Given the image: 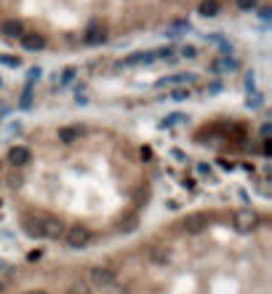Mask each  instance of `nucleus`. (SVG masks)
Segmentation results:
<instances>
[{"instance_id":"nucleus-1","label":"nucleus","mask_w":272,"mask_h":294,"mask_svg":"<svg viewBox=\"0 0 272 294\" xmlns=\"http://www.w3.org/2000/svg\"><path fill=\"white\" fill-rule=\"evenodd\" d=\"M88 286L91 289H112L117 281L115 270L107 268V265H94V268H88Z\"/></svg>"},{"instance_id":"nucleus-2","label":"nucleus","mask_w":272,"mask_h":294,"mask_svg":"<svg viewBox=\"0 0 272 294\" xmlns=\"http://www.w3.org/2000/svg\"><path fill=\"white\" fill-rule=\"evenodd\" d=\"M64 241H67V246L72 249V252H80V249H86L91 241H94V230L88 228V225H72V228H67V233H64Z\"/></svg>"},{"instance_id":"nucleus-3","label":"nucleus","mask_w":272,"mask_h":294,"mask_svg":"<svg viewBox=\"0 0 272 294\" xmlns=\"http://www.w3.org/2000/svg\"><path fill=\"white\" fill-rule=\"evenodd\" d=\"M206 228H208V214L206 211H190L181 219V230L190 233V235H200Z\"/></svg>"},{"instance_id":"nucleus-4","label":"nucleus","mask_w":272,"mask_h":294,"mask_svg":"<svg viewBox=\"0 0 272 294\" xmlns=\"http://www.w3.org/2000/svg\"><path fill=\"white\" fill-rule=\"evenodd\" d=\"M232 222H235V228L240 230V233H251V230L259 228V214L253 211V209H237Z\"/></svg>"},{"instance_id":"nucleus-5","label":"nucleus","mask_w":272,"mask_h":294,"mask_svg":"<svg viewBox=\"0 0 272 294\" xmlns=\"http://www.w3.org/2000/svg\"><path fill=\"white\" fill-rule=\"evenodd\" d=\"M40 217H43V238H48V241L64 238L67 228H64V222H61L59 217H51V214H40Z\"/></svg>"},{"instance_id":"nucleus-6","label":"nucleus","mask_w":272,"mask_h":294,"mask_svg":"<svg viewBox=\"0 0 272 294\" xmlns=\"http://www.w3.org/2000/svg\"><path fill=\"white\" fill-rule=\"evenodd\" d=\"M8 163L11 166H30L32 163V152H30V147H24V145H16V147H11L8 150Z\"/></svg>"},{"instance_id":"nucleus-7","label":"nucleus","mask_w":272,"mask_h":294,"mask_svg":"<svg viewBox=\"0 0 272 294\" xmlns=\"http://www.w3.org/2000/svg\"><path fill=\"white\" fill-rule=\"evenodd\" d=\"M21 228H24V233L30 238H43V217L40 214H27L21 219Z\"/></svg>"},{"instance_id":"nucleus-8","label":"nucleus","mask_w":272,"mask_h":294,"mask_svg":"<svg viewBox=\"0 0 272 294\" xmlns=\"http://www.w3.org/2000/svg\"><path fill=\"white\" fill-rule=\"evenodd\" d=\"M24 24H21L19 19H5L3 24H0V35L8 38V41H19L21 35H24Z\"/></svg>"},{"instance_id":"nucleus-9","label":"nucleus","mask_w":272,"mask_h":294,"mask_svg":"<svg viewBox=\"0 0 272 294\" xmlns=\"http://www.w3.org/2000/svg\"><path fill=\"white\" fill-rule=\"evenodd\" d=\"M86 46H99V43H104L107 41V30H104V24H88V30H86Z\"/></svg>"},{"instance_id":"nucleus-10","label":"nucleus","mask_w":272,"mask_h":294,"mask_svg":"<svg viewBox=\"0 0 272 294\" xmlns=\"http://www.w3.org/2000/svg\"><path fill=\"white\" fill-rule=\"evenodd\" d=\"M21 41V46H24L27 51H40V48H45V35L43 32H24V35L19 38Z\"/></svg>"},{"instance_id":"nucleus-11","label":"nucleus","mask_w":272,"mask_h":294,"mask_svg":"<svg viewBox=\"0 0 272 294\" xmlns=\"http://www.w3.org/2000/svg\"><path fill=\"white\" fill-rule=\"evenodd\" d=\"M152 62H157L155 51H136V54H131L126 59V67H147Z\"/></svg>"},{"instance_id":"nucleus-12","label":"nucleus","mask_w":272,"mask_h":294,"mask_svg":"<svg viewBox=\"0 0 272 294\" xmlns=\"http://www.w3.org/2000/svg\"><path fill=\"white\" fill-rule=\"evenodd\" d=\"M80 134H83V131H80L78 126H61L59 131H56V139H59L61 145H67V147H70V145L80 142Z\"/></svg>"},{"instance_id":"nucleus-13","label":"nucleus","mask_w":272,"mask_h":294,"mask_svg":"<svg viewBox=\"0 0 272 294\" xmlns=\"http://www.w3.org/2000/svg\"><path fill=\"white\" fill-rule=\"evenodd\" d=\"M150 259H152V265H171L174 254H171L168 246H152L150 249Z\"/></svg>"},{"instance_id":"nucleus-14","label":"nucleus","mask_w":272,"mask_h":294,"mask_svg":"<svg viewBox=\"0 0 272 294\" xmlns=\"http://www.w3.org/2000/svg\"><path fill=\"white\" fill-rule=\"evenodd\" d=\"M219 11H222V3H219V0H203V3L197 5V14L206 16V19H214V16H219Z\"/></svg>"},{"instance_id":"nucleus-15","label":"nucleus","mask_w":272,"mask_h":294,"mask_svg":"<svg viewBox=\"0 0 272 294\" xmlns=\"http://www.w3.org/2000/svg\"><path fill=\"white\" fill-rule=\"evenodd\" d=\"M211 70L214 72H232V70H237V59H232V56H219V59L211 62Z\"/></svg>"},{"instance_id":"nucleus-16","label":"nucleus","mask_w":272,"mask_h":294,"mask_svg":"<svg viewBox=\"0 0 272 294\" xmlns=\"http://www.w3.org/2000/svg\"><path fill=\"white\" fill-rule=\"evenodd\" d=\"M192 78H195L192 72H179V75H171V78H166V81H157V86H160V88H163V86H174V88H176V86L190 83Z\"/></svg>"},{"instance_id":"nucleus-17","label":"nucleus","mask_w":272,"mask_h":294,"mask_svg":"<svg viewBox=\"0 0 272 294\" xmlns=\"http://www.w3.org/2000/svg\"><path fill=\"white\" fill-rule=\"evenodd\" d=\"M67 294H94V289L88 286V281H72L67 286Z\"/></svg>"},{"instance_id":"nucleus-18","label":"nucleus","mask_w":272,"mask_h":294,"mask_svg":"<svg viewBox=\"0 0 272 294\" xmlns=\"http://www.w3.org/2000/svg\"><path fill=\"white\" fill-rule=\"evenodd\" d=\"M181 121H187V115H184V112H171V115H166V118H163V123H160V126H163V128H171V126H179Z\"/></svg>"},{"instance_id":"nucleus-19","label":"nucleus","mask_w":272,"mask_h":294,"mask_svg":"<svg viewBox=\"0 0 272 294\" xmlns=\"http://www.w3.org/2000/svg\"><path fill=\"white\" fill-rule=\"evenodd\" d=\"M187 99H190V88H187V86L171 88V102H187Z\"/></svg>"},{"instance_id":"nucleus-20","label":"nucleus","mask_w":272,"mask_h":294,"mask_svg":"<svg viewBox=\"0 0 272 294\" xmlns=\"http://www.w3.org/2000/svg\"><path fill=\"white\" fill-rule=\"evenodd\" d=\"M40 78H43V70H40V67H30V72H27V86H35Z\"/></svg>"},{"instance_id":"nucleus-21","label":"nucleus","mask_w":272,"mask_h":294,"mask_svg":"<svg viewBox=\"0 0 272 294\" xmlns=\"http://www.w3.org/2000/svg\"><path fill=\"white\" fill-rule=\"evenodd\" d=\"M0 64H5V67H19L21 59H19V56H14V54H0Z\"/></svg>"},{"instance_id":"nucleus-22","label":"nucleus","mask_w":272,"mask_h":294,"mask_svg":"<svg viewBox=\"0 0 272 294\" xmlns=\"http://www.w3.org/2000/svg\"><path fill=\"white\" fill-rule=\"evenodd\" d=\"M75 75H78V67H67V70L61 72V86H70V83L75 81Z\"/></svg>"},{"instance_id":"nucleus-23","label":"nucleus","mask_w":272,"mask_h":294,"mask_svg":"<svg viewBox=\"0 0 272 294\" xmlns=\"http://www.w3.org/2000/svg\"><path fill=\"white\" fill-rule=\"evenodd\" d=\"M19 107H21V110H30V107H32V86H27V88H24V94H21Z\"/></svg>"},{"instance_id":"nucleus-24","label":"nucleus","mask_w":272,"mask_h":294,"mask_svg":"<svg viewBox=\"0 0 272 294\" xmlns=\"http://www.w3.org/2000/svg\"><path fill=\"white\" fill-rule=\"evenodd\" d=\"M179 54L184 56V59H195V56H197V48H195V46H181Z\"/></svg>"},{"instance_id":"nucleus-25","label":"nucleus","mask_w":272,"mask_h":294,"mask_svg":"<svg viewBox=\"0 0 272 294\" xmlns=\"http://www.w3.org/2000/svg\"><path fill=\"white\" fill-rule=\"evenodd\" d=\"M259 5V0H237V8L240 11H253Z\"/></svg>"},{"instance_id":"nucleus-26","label":"nucleus","mask_w":272,"mask_h":294,"mask_svg":"<svg viewBox=\"0 0 272 294\" xmlns=\"http://www.w3.org/2000/svg\"><path fill=\"white\" fill-rule=\"evenodd\" d=\"M248 107H262V97H259V94L248 97Z\"/></svg>"},{"instance_id":"nucleus-27","label":"nucleus","mask_w":272,"mask_h":294,"mask_svg":"<svg viewBox=\"0 0 272 294\" xmlns=\"http://www.w3.org/2000/svg\"><path fill=\"white\" fill-rule=\"evenodd\" d=\"M75 102H78V105H88V97H86V94H80V91H78Z\"/></svg>"},{"instance_id":"nucleus-28","label":"nucleus","mask_w":272,"mask_h":294,"mask_svg":"<svg viewBox=\"0 0 272 294\" xmlns=\"http://www.w3.org/2000/svg\"><path fill=\"white\" fill-rule=\"evenodd\" d=\"M19 294H48L45 289H24V292H19Z\"/></svg>"},{"instance_id":"nucleus-29","label":"nucleus","mask_w":272,"mask_h":294,"mask_svg":"<svg viewBox=\"0 0 272 294\" xmlns=\"http://www.w3.org/2000/svg\"><path fill=\"white\" fill-rule=\"evenodd\" d=\"M3 289H5V286H3V281H0V294H3Z\"/></svg>"},{"instance_id":"nucleus-30","label":"nucleus","mask_w":272,"mask_h":294,"mask_svg":"<svg viewBox=\"0 0 272 294\" xmlns=\"http://www.w3.org/2000/svg\"><path fill=\"white\" fill-rule=\"evenodd\" d=\"M0 268H5V265H3V259H0Z\"/></svg>"},{"instance_id":"nucleus-31","label":"nucleus","mask_w":272,"mask_h":294,"mask_svg":"<svg viewBox=\"0 0 272 294\" xmlns=\"http://www.w3.org/2000/svg\"><path fill=\"white\" fill-rule=\"evenodd\" d=\"M0 83H3V81H0Z\"/></svg>"}]
</instances>
